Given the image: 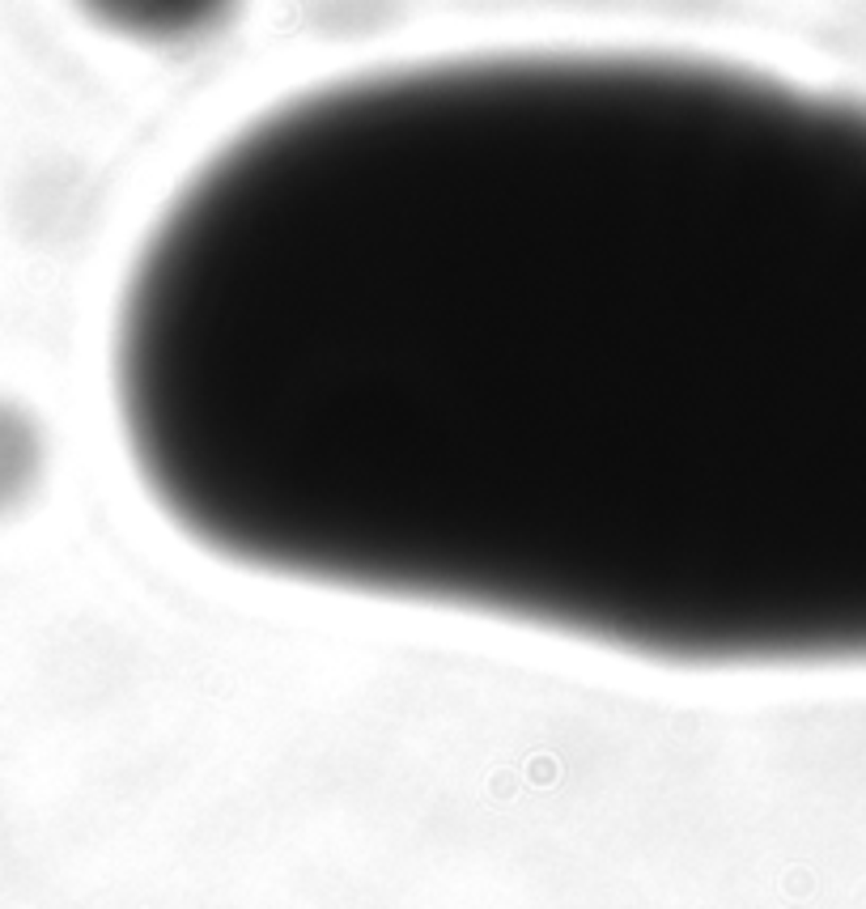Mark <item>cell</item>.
Wrapping results in <instances>:
<instances>
[{"label":"cell","mask_w":866,"mask_h":909,"mask_svg":"<svg viewBox=\"0 0 866 909\" xmlns=\"http://www.w3.org/2000/svg\"><path fill=\"white\" fill-rule=\"evenodd\" d=\"M21 464H26V446H21V438L13 434L9 421H0V498L18 484Z\"/></svg>","instance_id":"cell-2"},{"label":"cell","mask_w":866,"mask_h":909,"mask_svg":"<svg viewBox=\"0 0 866 909\" xmlns=\"http://www.w3.org/2000/svg\"><path fill=\"white\" fill-rule=\"evenodd\" d=\"M111 395L250 574L667 667L866 658V102L646 47L298 90L145 226Z\"/></svg>","instance_id":"cell-1"}]
</instances>
